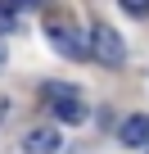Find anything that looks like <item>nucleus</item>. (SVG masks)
I'll return each instance as SVG.
<instances>
[{"instance_id":"39448f33","label":"nucleus","mask_w":149,"mask_h":154,"mask_svg":"<svg viewBox=\"0 0 149 154\" xmlns=\"http://www.w3.org/2000/svg\"><path fill=\"white\" fill-rule=\"evenodd\" d=\"M118 140L131 145V149H149V113H131V118H122Z\"/></svg>"},{"instance_id":"423d86ee","label":"nucleus","mask_w":149,"mask_h":154,"mask_svg":"<svg viewBox=\"0 0 149 154\" xmlns=\"http://www.w3.org/2000/svg\"><path fill=\"white\" fill-rule=\"evenodd\" d=\"M118 9L131 18H149V0H118Z\"/></svg>"},{"instance_id":"7ed1b4c3","label":"nucleus","mask_w":149,"mask_h":154,"mask_svg":"<svg viewBox=\"0 0 149 154\" xmlns=\"http://www.w3.org/2000/svg\"><path fill=\"white\" fill-rule=\"evenodd\" d=\"M45 36H50V45H54L59 54H68V59H91V45H86L77 32H72L68 23H50V27H45Z\"/></svg>"},{"instance_id":"f03ea898","label":"nucleus","mask_w":149,"mask_h":154,"mask_svg":"<svg viewBox=\"0 0 149 154\" xmlns=\"http://www.w3.org/2000/svg\"><path fill=\"white\" fill-rule=\"evenodd\" d=\"M45 104H50V109H54V118H59V122H68V127H77V122L86 118L82 86H59V82H50V86H45Z\"/></svg>"},{"instance_id":"f257e3e1","label":"nucleus","mask_w":149,"mask_h":154,"mask_svg":"<svg viewBox=\"0 0 149 154\" xmlns=\"http://www.w3.org/2000/svg\"><path fill=\"white\" fill-rule=\"evenodd\" d=\"M86 45H91V59L104 63V68H122V63H127V41H122L109 23H95Z\"/></svg>"},{"instance_id":"20e7f679","label":"nucleus","mask_w":149,"mask_h":154,"mask_svg":"<svg viewBox=\"0 0 149 154\" xmlns=\"http://www.w3.org/2000/svg\"><path fill=\"white\" fill-rule=\"evenodd\" d=\"M59 145H63V131L59 127H32L23 136V149L27 154H59Z\"/></svg>"},{"instance_id":"0eeeda50","label":"nucleus","mask_w":149,"mask_h":154,"mask_svg":"<svg viewBox=\"0 0 149 154\" xmlns=\"http://www.w3.org/2000/svg\"><path fill=\"white\" fill-rule=\"evenodd\" d=\"M36 5H45V0H5L0 9H5V14L14 18V14H23V9H36Z\"/></svg>"},{"instance_id":"1a4fd4ad","label":"nucleus","mask_w":149,"mask_h":154,"mask_svg":"<svg viewBox=\"0 0 149 154\" xmlns=\"http://www.w3.org/2000/svg\"><path fill=\"white\" fill-rule=\"evenodd\" d=\"M0 68H5V45H0Z\"/></svg>"},{"instance_id":"6e6552de","label":"nucleus","mask_w":149,"mask_h":154,"mask_svg":"<svg viewBox=\"0 0 149 154\" xmlns=\"http://www.w3.org/2000/svg\"><path fill=\"white\" fill-rule=\"evenodd\" d=\"M5 118H9V100L0 95V122H5Z\"/></svg>"}]
</instances>
